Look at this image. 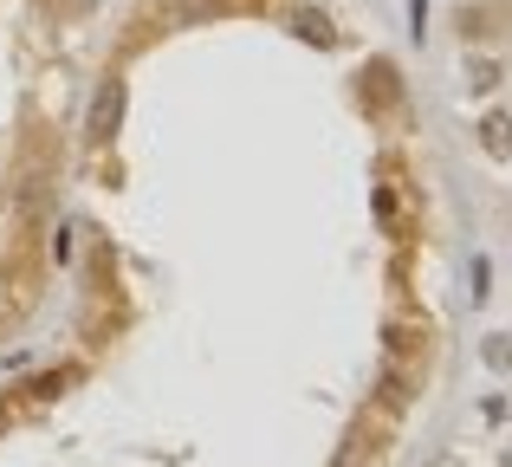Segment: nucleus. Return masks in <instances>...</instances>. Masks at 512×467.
I'll return each mask as SVG.
<instances>
[{
  "label": "nucleus",
  "instance_id": "obj_1",
  "mask_svg": "<svg viewBox=\"0 0 512 467\" xmlns=\"http://www.w3.org/2000/svg\"><path fill=\"white\" fill-rule=\"evenodd\" d=\"M357 98H363V111H370V117H389V111L402 104V78H396V65H389V59H370V65L357 72Z\"/></svg>",
  "mask_w": 512,
  "mask_h": 467
},
{
  "label": "nucleus",
  "instance_id": "obj_2",
  "mask_svg": "<svg viewBox=\"0 0 512 467\" xmlns=\"http://www.w3.org/2000/svg\"><path fill=\"white\" fill-rule=\"evenodd\" d=\"M376 403H383L389 416H409L415 409V364L383 357V364H376Z\"/></svg>",
  "mask_w": 512,
  "mask_h": 467
},
{
  "label": "nucleus",
  "instance_id": "obj_3",
  "mask_svg": "<svg viewBox=\"0 0 512 467\" xmlns=\"http://www.w3.org/2000/svg\"><path fill=\"white\" fill-rule=\"evenodd\" d=\"M422 351H428V325H422V318H389V325H383V357L422 364Z\"/></svg>",
  "mask_w": 512,
  "mask_h": 467
},
{
  "label": "nucleus",
  "instance_id": "obj_4",
  "mask_svg": "<svg viewBox=\"0 0 512 467\" xmlns=\"http://www.w3.org/2000/svg\"><path fill=\"white\" fill-rule=\"evenodd\" d=\"M370 215H376V228H383L389 240H409V215H402L396 189H370Z\"/></svg>",
  "mask_w": 512,
  "mask_h": 467
},
{
  "label": "nucleus",
  "instance_id": "obj_5",
  "mask_svg": "<svg viewBox=\"0 0 512 467\" xmlns=\"http://www.w3.org/2000/svg\"><path fill=\"white\" fill-rule=\"evenodd\" d=\"M480 150H487L493 163H512V117L506 111H487V117H480Z\"/></svg>",
  "mask_w": 512,
  "mask_h": 467
},
{
  "label": "nucleus",
  "instance_id": "obj_6",
  "mask_svg": "<svg viewBox=\"0 0 512 467\" xmlns=\"http://www.w3.org/2000/svg\"><path fill=\"white\" fill-rule=\"evenodd\" d=\"M117 124H124V85L111 78V85L98 91V104H91V130H98V137H111Z\"/></svg>",
  "mask_w": 512,
  "mask_h": 467
},
{
  "label": "nucleus",
  "instance_id": "obj_7",
  "mask_svg": "<svg viewBox=\"0 0 512 467\" xmlns=\"http://www.w3.org/2000/svg\"><path fill=\"white\" fill-rule=\"evenodd\" d=\"M292 33H299V39H312V46H338V33H331V20H325V13H312V7H305L299 13V20H292Z\"/></svg>",
  "mask_w": 512,
  "mask_h": 467
},
{
  "label": "nucleus",
  "instance_id": "obj_8",
  "mask_svg": "<svg viewBox=\"0 0 512 467\" xmlns=\"http://www.w3.org/2000/svg\"><path fill=\"white\" fill-rule=\"evenodd\" d=\"M500 65H493V59H474V65H467V91H474V98H487V91H500Z\"/></svg>",
  "mask_w": 512,
  "mask_h": 467
},
{
  "label": "nucleus",
  "instance_id": "obj_9",
  "mask_svg": "<svg viewBox=\"0 0 512 467\" xmlns=\"http://www.w3.org/2000/svg\"><path fill=\"white\" fill-rule=\"evenodd\" d=\"M480 357H487V370H500V377H506V370H512V338H506V331H493V338L480 344Z\"/></svg>",
  "mask_w": 512,
  "mask_h": 467
},
{
  "label": "nucleus",
  "instance_id": "obj_10",
  "mask_svg": "<svg viewBox=\"0 0 512 467\" xmlns=\"http://www.w3.org/2000/svg\"><path fill=\"white\" fill-rule=\"evenodd\" d=\"M363 442H370V435H363V422H357V429H350L344 442H338V455H331V467H357V461H363Z\"/></svg>",
  "mask_w": 512,
  "mask_h": 467
},
{
  "label": "nucleus",
  "instance_id": "obj_11",
  "mask_svg": "<svg viewBox=\"0 0 512 467\" xmlns=\"http://www.w3.org/2000/svg\"><path fill=\"white\" fill-rule=\"evenodd\" d=\"M487 292H493V260H487V253H474V286H467V299L487 305Z\"/></svg>",
  "mask_w": 512,
  "mask_h": 467
},
{
  "label": "nucleus",
  "instance_id": "obj_12",
  "mask_svg": "<svg viewBox=\"0 0 512 467\" xmlns=\"http://www.w3.org/2000/svg\"><path fill=\"white\" fill-rule=\"evenodd\" d=\"M422 467H467L461 455H435V461H422Z\"/></svg>",
  "mask_w": 512,
  "mask_h": 467
},
{
  "label": "nucleus",
  "instance_id": "obj_13",
  "mask_svg": "<svg viewBox=\"0 0 512 467\" xmlns=\"http://www.w3.org/2000/svg\"><path fill=\"white\" fill-rule=\"evenodd\" d=\"M506 467H512V442H506Z\"/></svg>",
  "mask_w": 512,
  "mask_h": 467
}]
</instances>
